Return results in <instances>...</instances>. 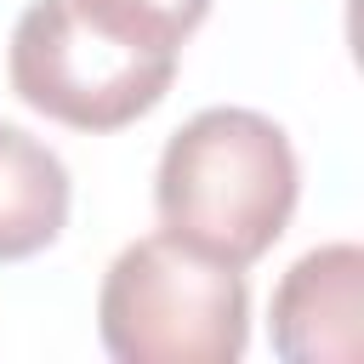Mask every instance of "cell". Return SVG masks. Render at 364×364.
<instances>
[{"label": "cell", "instance_id": "obj_4", "mask_svg": "<svg viewBox=\"0 0 364 364\" xmlns=\"http://www.w3.org/2000/svg\"><path fill=\"white\" fill-rule=\"evenodd\" d=\"M284 364H358L364 353V250L353 239L313 245L290 262L267 313Z\"/></svg>", "mask_w": 364, "mask_h": 364}, {"label": "cell", "instance_id": "obj_5", "mask_svg": "<svg viewBox=\"0 0 364 364\" xmlns=\"http://www.w3.org/2000/svg\"><path fill=\"white\" fill-rule=\"evenodd\" d=\"M68 165L40 136L0 119V262H28L57 245V233L68 228Z\"/></svg>", "mask_w": 364, "mask_h": 364}, {"label": "cell", "instance_id": "obj_2", "mask_svg": "<svg viewBox=\"0 0 364 364\" xmlns=\"http://www.w3.org/2000/svg\"><path fill=\"white\" fill-rule=\"evenodd\" d=\"M97 336L119 364H233L250 341L245 273L165 228L131 239L102 273Z\"/></svg>", "mask_w": 364, "mask_h": 364}, {"label": "cell", "instance_id": "obj_3", "mask_svg": "<svg viewBox=\"0 0 364 364\" xmlns=\"http://www.w3.org/2000/svg\"><path fill=\"white\" fill-rule=\"evenodd\" d=\"M6 74L34 114L68 131H119L165 102L176 57L119 46L74 0H28L11 28Z\"/></svg>", "mask_w": 364, "mask_h": 364}, {"label": "cell", "instance_id": "obj_1", "mask_svg": "<svg viewBox=\"0 0 364 364\" xmlns=\"http://www.w3.org/2000/svg\"><path fill=\"white\" fill-rule=\"evenodd\" d=\"M296 193L301 165L284 125L228 102L182 119V131H171V142L159 148L154 171L159 228L239 273L284 239Z\"/></svg>", "mask_w": 364, "mask_h": 364}, {"label": "cell", "instance_id": "obj_6", "mask_svg": "<svg viewBox=\"0 0 364 364\" xmlns=\"http://www.w3.org/2000/svg\"><path fill=\"white\" fill-rule=\"evenodd\" d=\"M74 6L119 46L159 57H176L193 40V28L210 17V0H74Z\"/></svg>", "mask_w": 364, "mask_h": 364}]
</instances>
